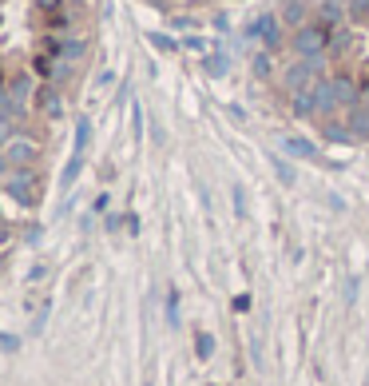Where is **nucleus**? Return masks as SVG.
<instances>
[{
  "label": "nucleus",
  "instance_id": "nucleus-1",
  "mask_svg": "<svg viewBox=\"0 0 369 386\" xmlns=\"http://www.w3.org/2000/svg\"><path fill=\"white\" fill-rule=\"evenodd\" d=\"M294 56H302V60H318L322 52H329V40H334V28L329 24H306V28H298L294 36Z\"/></svg>",
  "mask_w": 369,
  "mask_h": 386
},
{
  "label": "nucleus",
  "instance_id": "nucleus-2",
  "mask_svg": "<svg viewBox=\"0 0 369 386\" xmlns=\"http://www.w3.org/2000/svg\"><path fill=\"white\" fill-rule=\"evenodd\" d=\"M314 72H318V60H294L286 72H282V84H286V92L294 96V92H302V88H310V80H314Z\"/></svg>",
  "mask_w": 369,
  "mask_h": 386
},
{
  "label": "nucleus",
  "instance_id": "nucleus-3",
  "mask_svg": "<svg viewBox=\"0 0 369 386\" xmlns=\"http://www.w3.org/2000/svg\"><path fill=\"white\" fill-rule=\"evenodd\" d=\"M250 36L254 40H262L270 52L282 44V16H274V12H266V16H259V21L250 24Z\"/></svg>",
  "mask_w": 369,
  "mask_h": 386
},
{
  "label": "nucleus",
  "instance_id": "nucleus-4",
  "mask_svg": "<svg viewBox=\"0 0 369 386\" xmlns=\"http://www.w3.org/2000/svg\"><path fill=\"white\" fill-rule=\"evenodd\" d=\"M0 152L8 155L12 167H28V163L36 160V152H40V148H36V143H32L28 136H12V140L4 143V148H0Z\"/></svg>",
  "mask_w": 369,
  "mask_h": 386
},
{
  "label": "nucleus",
  "instance_id": "nucleus-5",
  "mask_svg": "<svg viewBox=\"0 0 369 386\" xmlns=\"http://www.w3.org/2000/svg\"><path fill=\"white\" fill-rule=\"evenodd\" d=\"M4 192H8L12 199H21V204H32L36 195H32V172L28 167H12V172L4 175Z\"/></svg>",
  "mask_w": 369,
  "mask_h": 386
},
{
  "label": "nucleus",
  "instance_id": "nucleus-6",
  "mask_svg": "<svg viewBox=\"0 0 369 386\" xmlns=\"http://www.w3.org/2000/svg\"><path fill=\"white\" fill-rule=\"evenodd\" d=\"M278 16H282V24H286V28L298 32V28H306V24H310V4H306V0H286Z\"/></svg>",
  "mask_w": 369,
  "mask_h": 386
},
{
  "label": "nucleus",
  "instance_id": "nucleus-7",
  "mask_svg": "<svg viewBox=\"0 0 369 386\" xmlns=\"http://www.w3.org/2000/svg\"><path fill=\"white\" fill-rule=\"evenodd\" d=\"M32 100H36V108H40L48 120H56V116H60V92L52 88V80H44L40 88H36V96H32Z\"/></svg>",
  "mask_w": 369,
  "mask_h": 386
},
{
  "label": "nucleus",
  "instance_id": "nucleus-8",
  "mask_svg": "<svg viewBox=\"0 0 369 386\" xmlns=\"http://www.w3.org/2000/svg\"><path fill=\"white\" fill-rule=\"evenodd\" d=\"M346 128H349V136H361V140H369V112H365V104H353V108H346Z\"/></svg>",
  "mask_w": 369,
  "mask_h": 386
},
{
  "label": "nucleus",
  "instance_id": "nucleus-9",
  "mask_svg": "<svg viewBox=\"0 0 369 386\" xmlns=\"http://www.w3.org/2000/svg\"><path fill=\"white\" fill-rule=\"evenodd\" d=\"M290 108H294V116H314L318 112V88H302V92H294V100H290Z\"/></svg>",
  "mask_w": 369,
  "mask_h": 386
},
{
  "label": "nucleus",
  "instance_id": "nucleus-10",
  "mask_svg": "<svg viewBox=\"0 0 369 386\" xmlns=\"http://www.w3.org/2000/svg\"><path fill=\"white\" fill-rule=\"evenodd\" d=\"M318 21H322V24H329V28L338 32V28H341V21H346V9H341L338 0H326V4H318Z\"/></svg>",
  "mask_w": 369,
  "mask_h": 386
},
{
  "label": "nucleus",
  "instance_id": "nucleus-11",
  "mask_svg": "<svg viewBox=\"0 0 369 386\" xmlns=\"http://www.w3.org/2000/svg\"><path fill=\"white\" fill-rule=\"evenodd\" d=\"M8 96L12 100H28V96H36V88H32V76L28 72H16V76H12V84H8Z\"/></svg>",
  "mask_w": 369,
  "mask_h": 386
},
{
  "label": "nucleus",
  "instance_id": "nucleus-12",
  "mask_svg": "<svg viewBox=\"0 0 369 386\" xmlns=\"http://www.w3.org/2000/svg\"><path fill=\"white\" fill-rule=\"evenodd\" d=\"M286 152H290V155H298V160H322L318 143L302 140V136H294V140H286Z\"/></svg>",
  "mask_w": 369,
  "mask_h": 386
},
{
  "label": "nucleus",
  "instance_id": "nucleus-13",
  "mask_svg": "<svg viewBox=\"0 0 369 386\" xmlns=\"http://www.w3.org/2000/svg\"><path fill=\"white\" fill-rule=\"evenodd\" d=\"M322 136H326V140H334V143H349V140H353V136H349V128H346V123H338L334 116H329V120H322Z\"/></svg>",
  "mask_w": 369,
  "mask_h": 386
},
{
  "label": "nucleus",
  "instance_id": "nucleus-14",
  "mask_svg": "<svg viewBox=\"0 0 369 386\" xmlns=\"http://www.w3.org/2000/svg\"><path fill=\"white\" fill-rule=\"evenodd\" d=\"M80 52H84V40L80 36H64V44H60V60H80Z\"/></svg>",
  "mask_w": 369,
  "mask_h": 386
},
{
  "label": "nucleus",
  "instance_id": "nucleus-15",
  "mask_svg": "<svg viewBox=\"0 0 369 386\" xmlns=\"http://www.w3.org/2000/svg\"><path fill=\"white\" fill-rule=\"evenodd\" d=\"M44 24H48L52 32H68V24H72V16L64 9H56V12H44Z\"/></svg>",
  "mask_w": 369,
  "mask_h": 386
},
{
  "label": "nucleus",
  "instance_id": "nucleus-16",
  "mask_svg": "<svg viewBox=\"0 0 369 386\" xmlns=\"http://www.w3.org/2000/svg\"><path fill=\"white\" fill-rule=\"evenodd\" d=\"M195 355L207 363L210 355H215V335H207V331H199V338H195Z\"/></svg>",
  "mask_w": 369,
  "mask_h": 386
},
{
  "label": "nucleus",
  "instance_id": "nucleus-17",
  "mask_svg": "<svg viewBox=\"0 0 369 386\" xmlns=\"http://www.w3.org/2000/svg\"><path fill=\"white\" fill-rule=\"evenodd\" d=\"M254 76H274V56H270V48L266 52H259V56H254Z\"/></svg>",
  "mask_w": 369,
  "mask_h": 386
},
{
  "label": "nucleus",
  "instance_id": "nucleus-18",
  "mask_svg": "<svg viewBox=\"0 0 369 386\" xmlns=\"http://www.w3.org/2000/svg\"><path fill=\"white\" fill-rule=\"evenodd\" d=\"M203 68H207L210 76H222V72H227V56H203Z\"/></svg>",
  "mask_w": 369,
  "mask_h": 386
},
{
  "label": "nucleus",
  "instance_id": "nucleus-19",
  "mask_svg": "<svg viewBox=\"0 0 369 386\" xmlns=\"http://www.w3.org/2000/svg\"><path fill=\"white\" fill-rule=\"evenodd\" d=\"M80 163H84V155H76V152H72L68 167H64V187H72V180H76V175H80Z\"/></svg>",
  "mask_w": 369,
  "mask_h": 386
},
{
  "label": "nucleus",
  "instance_id": "nucleus-20",
  "mask_svg": "<svg viewBox=\"0 0 369 386\" xmlns=\"http://www.w3.org/2000/svg\"><path fill=\"white\" fill-rule=\"evenodd\" d=\"M167 319H171V326H179V291L167 295Z\"/></svg>",
  "mask_w": 369,
  "mask_h": 386
},
{
  "label": "nucleus",
  "instance_id": "nucleus-21",
  "mask_svg": "<svg viewBox=\"0 0 369 386\" xmlns=\"http://www.w3.org/2000/svg\"><path fill=\"white\" fill-rule=\"evenodd\" d=\"M274 172H278V180H282V183H294V172H290V167H286L282 160L274 163Z\"/></svg>",
  "mask_w": 369,
  "mask_h": 386
},
{
  "label": "nucleus",
  "instance_id": "nucleus-22",
  "mask_svg": "<svg viewBox=\"0 0 369 386\" xmlns=\"http://www.w3.org/2000/svg\"><path fill=\"white\" fill-rule=\"evenodd\" d=\"M349 12H353V16H369V0H353V4H349Z\"/></svg>",
  "mask_w": 369,
  "mask_h": 386
},
{
  "label": "nucleus",
  "instance_id": "nucleus-23",
  "mask_svg": "<svg viewBox=\"0 0 369 386\" xmlns=\"http://www.w3.org/2000/svg\"><path fill=\"white\" fill-rule=\"evenodd\" d=\"M187 48H195V52H207V40H203V36H191V40H187Z\"/></svg>",
  "mask_w": 369,
  "mask_h": 386
},
{
  "label": "nucleus",
  "instance_id": "nucleus-24",
  "mask_svg": "<svg viewBox=\"0 0 369 386\" xmlns=\"http://www.w3.org/2000/svg\"><path fill=\"white\" fill-rule=\"evenodd\" d=\"M155 44H159V48H171V52L179 48V40H167V36H155Z\"/></svg>",
  "mask_w": 369,
  "mask_h": 386
},
{
  "label": "nucleus",
  "instance_id": "nucleus-25",
  "mask_svg": "<svg viewBox=\"0 0 369 386\" xmlns=\"http://www.w3.org/2000/svg\"><path fill=\"white\" fill-rule=\"evenodd\" d=\"M234 311H250V295H239V299H234Z\"/></svg>",
  "mask_w": 369,
  "mask_h": 386
},
{
  "label": "nucleus",
  "instance_id": "nucleus-26",
  "mask_svg": "<svg viewBox=\"0 0 369 386\" xmlns=\"http://www.w3.org/2000/svg\"><path fill=\"white\" fill-rule=\"evenodd\" d=\"M0 346H4V351H16V338H8V335H0Z\"/></svg>",
  "mask_w": 369,
  "mask_h": 386
}]
</instances>
